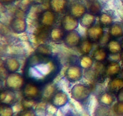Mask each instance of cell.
Listing matches in <instances>:
<instances>
[{
    "mask_svg": "<svg viewBox=\"0 0 123 116\" xmlns=\"http://www.w3.org/2000/svg\"><path fill=\"white\" fill-rule=\"evenodd\" d=\"M104 29L100 24H94L88 28L86 31V37L92 43H98L104 36Z\"/></svg>",
    "mask_w": 123,
    "mask_h": 116,
    "instance_id": "5b68a950",
    "label": "cell"
},
{
    "mask_svg": "<svg viewBox=\"0 0 123 116\" xmlns=\"http://www.w3.org/2000/svg\"><path fill=\"white\" fill-rule=\"evenodd\" d=\"M121 66L120 63L117 61H112L108 63L105 66V75L110 79L117 77L121 72Z\"/></svg>",
    "mask_w": 123,
    "mask_h": 116,
    "instance_id": "7c38bea8",
    "label": "cell"
},
{
    "mask_svg": "<svg viewBox=\"0 0 123 116\" xmlns=\"http://www.w3.org/2000/svg\"><path fill=\"white\" fill-rule=\"evenodd\" d=\"M89 12L95 16L100 15L102 10V6L100 2L97 0H91L88 4Z\"/></svg>",
    "mask_w": 123,
    "mask_h": 116,
    "instance_id": "484cf974",
    "label": "cell"
},
{
    "mask_svg": "<svg viewBox=\"0 0 123 116\" xmlns=\"http://www.w3.org/2000/svg\"><path fill=\"white\" fill-rule=\"evenodd\" d=\"M109 55L106 48L98 47L94 50L92 53V58L96 62L98 63H103L107 60Z\"/></svg>",
    "mask_w": 123,
    "mask_h": 116,
    "instance_id": "e0dca14e",
    "label": "cell"
},
{
    "mask_svg": "<svg viewBox=\"0 0 123 116\" xmlns=\"http://www.w3.org/2000/svg\"><path fill=\"white\" fill-rule=\"evenodd\" d=\"M25 77L19 72H11L6 78L5 85L6 88L17 91L22 90L26 83Z\"/></svg>",
    "mask_w": 123,
    "mask_h": 116,
    "instance_id": "7a4b0ae2",
    "label": "cell"
},
{
    "mask_svg": "<svg viewBox=\"0 0 123 116\" xmlns=\"http://www.w3.org/2000/svg\"><path fill=\"white\" fill-rule=\"evenodd\" d=\"M87 7L84 4L79 2H75L70 6L69 8V14L74 18L79 19L87 13Z\"/></svg>",
    "mask_w": 123,
    "mask_h": 116,
    "instance_id": "4fadbf2b",
    "label": "cell"
},
{
    "mask_svg": "<svg viewBox=\"0 0 123 116\" xmlns=\"http://www.w3.org/2000/svg\"><path fill=\"white\" fill-rule=\"evenodd\" d=\"M16 0H0V2L2 4L5 5V6H8V5L13 3Z\"/></svg>",
    "mask_w": 123,
    "mask_h": 116,
    "instance_id": "d590c367",
    "label": "cell"
},
{
    "mask_svg": "<svg viewBox=\"0 0 123 116\" xmlns=\"http://www.w3.org/2000/svg\"><path fill=\"white\" fill-rule=\"evenodd\" d=\"M14 111L11 105L1 103L0 105V116H13Z\"/></svg>",
    "mask_w": 123,
    "mask_h": 116,
    "instance_id": "f546056e",
    "label": "cell"
},
{
    "mask_svg": "<svg viewBox=\"0 0 123 116\" xmlns=\"http://www.w3.org/2000/svg\"><path fill=\"white\" fill-rule=\"evenodd\" d=\"M79 65L83 69H90L92 67L94 59L88 54H82L79 58Z\"/></svg>",
    "mask_w": 123,
    "mask_h": 116,
    "instance_id": "4316f807",
    "label": "cell"
},
{
    "mask_svg": "<svg viewBox=\"0 0 123 116\" xmlns=\"http://www.w3.org/2000/svg\"><path fill=\"white\" fill-rule=\"evenodd\" d=\"M56 85L53 82H50L42 86V99L46 101H49L55 93L57 91Z\"/></svg>",
    "mask_w": 123,
    "mask_h": 116,
    "instance_id": "9a60e30c",
    "label": "cell"
},
{
    "mask_svg": "<svg viewBox=\"0 0 123 116\" xmlns=\"http://www.w3.org/2000/svg\"><path fill=\"white\" fill-rule=\"evenodd\" d=\"M35 53L42 56H52V51L51 47L48 45L46 44H41L38 45L37 49L36 50Z\"/></svg>",
    "mask_w": 123,
    "mask_h": 116,
    "instance_id": "f1b7e54d",
    "label": "cell"
},
{
    "mask_svg": "<svg viewBox=\"0 0 123 116\" xmlns=\"http://www.w3.org/2000/svg\"><path fill=\"white\" fill-rule=\"evenodd\" d=\"M0 99H1V103L6 104V105L12 106L16 102V95L14 91L6 88L1 91Z\"/></svg>",
    "mask_w": 123,
    "mask_h": 116,
    "instance_id": "2e32d148",
    "label": "cell"
},
{
    "mask_svg": "<svg viewBox=\"0 0 123 116\" xmlns=\"http://www.w3.org/2000/svg\"><path fill=\"white\" fill-rule=\"evenodd\" d=\"M123 88V79L120 77H114L111 79L108 83V89L109 92L114 94H117L118 92Z\"/></svg>",
    "mask_w": 123,
    "mask_h": 116,
    "instance_id": "ffe728a7",
    "label": "cell"
},
{
    "mask_svg": "<svg viewBox=\"0 0 123 116\" xmlns=\"http://www.w3.org/2000/svg\"><path fill=\"white\" fill-rule=\"evenodd\" d=\"M42 1H49V0H42Z\"/></svg>",
    "mask_w": 123,
    "mask_h": 116,
    "instance_id": "f35d334b",
    "label": "cell"
},
{
    "mask_svg": "<svg viewBox=\"0 0 123 116\" xmlns=\"http://www.w3.org/2000/svg\"><path fill=\"white\" fill-rule=\"evenodd\" d=\"M120 58H121V60L123 62V48L122 50H121V53H120Z\"/></svg>",
    "mask_w": 123,
    "mask_h": 116,
    "instance_id": "8d00e7d4",
    "label": "cell"
},
{
    "mask_svg": "<svg viewBox=\"0 0 123 116\" xmlns=\"http://www.w3.org/2000/svg\"><path fill=\"white\" fill-rule=\"evenodd\" d=\"M50 10L58 14L64 13L68 7L67 0H49Z\"/></svg>",
    "mask_w": 123,
    "mask_h": 116,
    "instance_id": "5bb4252c",
    "label": "cell"
},
{
    "mask_svg": "<svg viewBox=\"0 0 123 116\" xmlns=\"http://www.w3.org/2000/svg\"><path fill=\"white\" fill-rule=\"evenodd\" d=\"M106 49L109 54H117L120 53L123 50L121 42L117 39H110L106 44Z\"/></svg>",
    "mask_w": 123,
    "mask_h": 116,
    "instance_id": "d6986e66",
    "label": "cell"
},
{
    "mask_svg": "<svg viewBox=\"0 0 123 116\" xmlns=\"http://www.w3.org/2000/svg\"><path fill=\"white\" fill-rule=\"evenodd\" d=\"M65 76L69 82H78L83 77L82 68L78 65H70L66 70Z\"/></svg>",
    "mask_w": 123,
    "mask_h": 116,
    "instance_id": "8992f818",
    "label": "cell"
},
{
    "mask_svg": "<svg viewBox=\"0 0 123 116\" xmlns=\"http://www.w3.org/2000/svg\"><path fill=\"white\" fill-rule=\"evenodd\" d=\"M69 101L68 95L62 90H58L54 94L50 100L52 106L56 108H60L64 106Z\"/></svg>",
    "mask_w": 123,
    "mask_h": 116,
    "instance_id": "30bf717a",
    "label": "cell"
},
{
    "mask_svg": "<svg viewBox=\"0 0 123 116\" xmlns=\"http://www.w3.org/2000/svg\"><path fill=\"white\" fill-rule=\"evenodd\" d=\"M18 116H37L34 109H24L19 113Z\"/></svg>",
    "mask_w": 123,
    "mask_h": 116,
    "instance_id": "836d02e7",
    "label": "cell"
},
{
    "mask_svg": "<svg viewBox=\"0 0 123 116\" xmlns=\"http://www.w3.org/2000/svg\"><path fill=\"white\" fill-rule=\"evenodd\" d=\"M91 93V88L86 85L82 83H77L71 89L72 98L79 102H83L87 100Z\"/></svg>",
    "mask_w": 123,
    "mask_h": 116,
    "instance_id": "277c9868",
    "label": "cell"
},
{
    "mask_svg": "<svg viewBox=\"0 0 123 116\" xmlns=\"http://www.w3.org/2000/svg\"><path fill=\"white\" fill-rule=\"evenodd\" d=\"M82 37L78 31H74L67 32L64 38V43L69 48H74L79 46L82 41Z\"/></svg>",
    "mask_w": 123,
    "mask_h": 116,
    "instance_id": "9c48e42d",
    "label": "cell"
},
{
    "mask_svg": "<svg viewBox=\"0 0 123 116\" xmlns=\"http://www.w3.org/2000/svg\"><path fill=\"white\" fill-rule=\"evenodd\" d=\"M113 23V18L109 13H102L99 15V24L103 28L109 27Z\"/></svg>",
    "mask_w": 123,
    "mask_h": 116,
    "instance_id": "83f0119b",
    "label": "cell"
},
{
    "mask_svg": "<svg viewBox=\"0 0 123 116\" xmlns=\"http://www.w3.org/2000/svg\"><path fill=\"white\" fill-rule=\"evenodd\" d=\"M115 100V94L108 91L102 93L98 97V102L101 105L110 106L114 103Z\"/></svg>",
    "mask_w": 123,
    "mask_h": 116,
    "instance_id": "44dd1931",
    "label": "cell"
},
{
    "mask_svg": "<svg viewBox=\"0 0 123 116\" xmlns=\"http://www.w3.org/2000/svg\"><path fill=\"white\" fill-rule=\"evenodd\" d=\"M96 116H108L109 114V109L108 106L101 105L98 106L96 111Z\"/></svg>",
    "mask_w": 123,
    "mask_h": 116,
    "instance_id": "1f68e13d",
    "label": "cell"
},
{
    "mask_svg": "<svg viewBox=\"0 0 123 116\" xmlns=\"http://www.w3.org/2000/svg\"><path fill=\"white\" fill-rule=\"evenodd\" d=\"M79 20L70 14H65L61 20V25L66 33L74 31L78 27Z\"/></svg>",
    "mask_w": 123,
    "mask_h": 116,
    "instance_id": "52a82bcc",
    "label": "cell"
},
{
    "mask_svg": "<svg viewBox=\"0 0 123 116\" xmlns=\"http://www.w3.org/2000/svg\"><path fill=\"white\" fill-rule=\"evenodd\" d=\"M65 35L66 31L62 27H54L50 31V39L54 42H59L64 40Z\"/></svg>",
    "mask_w": 123,
    "mask_h": 116,
    "instance_id": "cb8c5ba5",
    "label": "cell"
},
{
    "mask_svg": "<svg viewBox=\"0 0 123 116\" xmlns=\"http://www.w3.org/2000/svg\"><path fill=\"white\" fill-rule=\"evenodd\" d=\"M60 65L52 56H45L35 53L30 56L25 66V77L40 86L52 81L58 74Z\"/></svg>",
    "mask_w": 123,
    "mask_h": 116,
    "instance_id": "6da1fadb",
    "label": "cell"
},
{
    "mask_svg": "<svg viewBox=\"0 0 123 116\" xmlns=\"http://www.w3.org/2000/svg\"><path fill=\"white\" fill-rule=\"evenodd\" d=\"M114 112L118 116H123V102H117L113 107Z\"/></svg>",
    "mask_w": 123,
    "mask_h": 116,
    "instance_id": "d6a6232c",
    "label": "cell"
},
{
    "mask_svg": "<svg viewBox=\"0 0 123 116\" xmlns=\"http://www.w3.org/2000/svg\"><path fill=\"white\" fill-rule=\"evenodd\" d=\"M35 82L27 80L22 89V94L23 97L28 99L38 100L42 99V87Z\"/></svg>",
    "mask_w": 123,
    "mask_h": 116,
    "instance_id": "3957f363",
    "label": "cell"
},
{
    "mask_svg": "<svg viewBox=\"0 0 123 116\" xmlns=\"http://www.w3.org/2000/svg\"><path fill=\"white\" fill-rule=\"evenodd\" d=\"M79 20V24L82 26L88 29L95 24L96 21V17L94 14L90 12H87Z\"/></svg>",
    "mask_w": 123,
    "mask_h": 116,
    "instance_id": "7402d4cb",
    "label": "cell"
},
{
    "mask_svg": "<svg viewBox=\"0 0 123 116\" xmlns=\"http://www.w3.org/2000/svg\"><path fill=\"white\" fill-rule=\"evenodd\" d=\"M116 99L118 102H123V88L120 89L116 94Z\"/></svg>",
    "mask_w": 123,
    "mask_h": 116,
    "instance_id": "e575fe53",
    "label": "cell"
},
{
    "mask_svg": "<svg viewBox=\"0 0 123 116\" xmlns=\"http://www.w3.org/2000/svg\"><path fill=\"white\" fill-rule=\"evenodd\" d=\"M56 18V13L52 10H45L39 16L40 24L44 28H50L55 24Z\"/></svg>",
    "mask_w": 123,
    "mask_h": 116,
    "instance_id": "ba28073f",
    "label": "cell"
},
{
    "mask_svg": "<svg viewBox=\"0 0 123 116\" xmlns=\"http://www.w3.org/2000/svg\"><path fill=\"white\" fill-rule=\"evenodd\" d=\"M109 35L111 38L118 39L123 36V26L120 23L114 22L109 27Z\"/></svg>",
    "mask_w": 123,
    "mask_h": 116,
    "instance_id": "603a6c76",
    "label": "cell"
},
{
    "mask_svg": "<svg viewBox=\"0 0 123 116\" xmlns=\"http://www.w3.org/2000/svg\"><path fill=\"white\" fill-rule=\"evenodd\" d=\"M121 45H122V47H123V39L122 40H121Z\"/></svg>",
    "mask_w": 123,
    "mask_h": 116,
    "instance_id": "74e56055",
    "label": "cell"
},
{
    "mask_svg": "<svg viewBox=\"0 0 123 116\" xmlns=\"http://www.w3.org/2000/svg\"><path fill=\"white\" fill-rule=\"evenodd\" d=\"M37 103V100L34 99L23 97L21 100V105L24 109H33Z\"/></svg>",
    "mask_w": 123,
    "mask_h": 116,
    "instance_id": "4dcf8cb0",
    "label": "cell"
},
{
    "mask_svg": "<svg viewBox=\"0 0 123 116\" xmlns=\"http://www.w3.org/2000/svg\"><path fill=\"white\" fill-rule=\"evenodd\" d=\"M4 65L6 70L9 73L17 72L20 67V64L18 59L14 57L7 58L5 60Z\"/></svg>",
    "mask_w": 123,
    "mask_h": 116,
    "instance_id": "ac0fdd59",
    "label": "cell"
},
{
    "mask_svg": "<svg viewBox=\"0 0 123 116\" xmlns=\"http://www.w3.org/2000/svg\"><path fill=\"white\" fill-rule=\"evenodd\" d=\"M10 25L12 31L18 34L25 32L27 29L26 19L22 17L17 16L13 18L11 21Z\"/></svg>",
    "mask_w": 123,
    "mask_h": 116,
    "instance_id": "8fae6325",
    "label": "cell"
},
{
    "mask_svg": "<svg viewBox=\"0 0 123 116\" xmlns=\"http://www.w3.org/2000/svg\"><path fill=\"white\" fill-rule=\"evenodd\" d=\"M78 47L80 53L82 54H89L93 48V43L86 37V39H82Z\"/></svg>",
    "mask_w": 123,
    "mask_h": 116,
    "instance_id": "d4e9b609",
    "label": "cell"
}]
</instances>
